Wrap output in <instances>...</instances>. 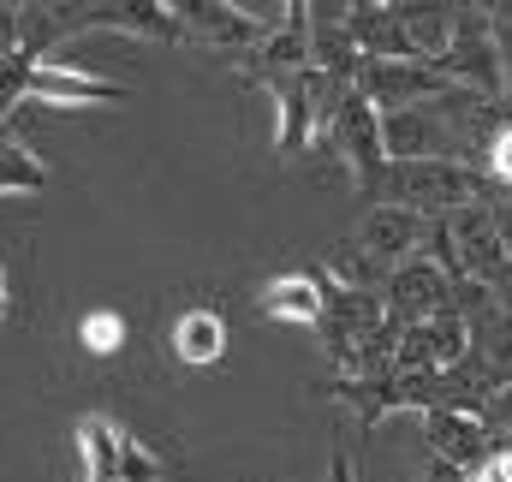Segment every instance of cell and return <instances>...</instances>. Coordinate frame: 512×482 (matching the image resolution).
Wrapping results in <instances>:
<instances>
[{
    "label": "cell",
    "instance_id": "obj_11",
    "mask_svg": "<svg viewBox=\"0 0 512 482\" xmlns=\"http://www.w3.org/2000/svg\"><path fill=\"white\" fill-rule=\"evenodd\" d=\"M167 340H173V358L179 363L209 369V363H221V352H227V316L209 310V304H191V310H179V322H173Z\"/></svg>",
    "mask_w": 512,
    "mask_h": 482
},
{
    "label": "cell",
    "instance_id": "obj_9",
    "mask_svg": "<svg viewBox=\"0 0 512 482\" xmlns=\"http://www.w3.org/2000/svg\"><path fill=\"white\" fill-rule=\"evenodd\" d=\"M274 108H280V120H274V149H280V155L310 149V143H316V72L304 66L298 78L274 84Z\"/></svg>",
    "mask_w": 512,
    "mask_h": 482
},
{
    "label": "cell",
    "instance_id": "obj_16",
    "mask_svg": "<svg viewBox=\"0 0 512 482\" xmlns=\"http://www.w3.org/2000/svg\"><path fill=\"white\" fill-rule=\"evenodd\" d=\"M30 72H36V60H24V54H6V60H0V120H6L12 108H24Z\"/></svg>",
    "mask_w": 512,
    "mask_h": 482
},
{
    "label": "cell",
    "instance_id": "obj_1",
    "mask_svg": "<svg viewBox=\"0 0 512 482\" xmlns=\"http://www.w3.org/2000/svg\"><path fill=\"white\" fill-rule=\"evenodd\" d=\"M489 191L495 185L471 161H387L382 185H376L382 203H399L411 215H459V209L489 203Z\"/></svg>",
    "mask_w": 512,
    "mask_h": 482
},
{
    "label": "cell",
    "instance_id": "obj_7",
    "mask_svg": "<svg viewBox=\"0 0 512 482\" xmlns=\"http://www.w3.org/2000/svg\"><path fill=\"white\" fill-rule=\"evenodd\" d=\"M423 435H429L435 459L465 471V477L495 453V435H489V423L477 411H423Z\"/></svg>",
    "mask_w": 512,
    "mask_h": 482
},
{
    "label": "cell",
    "instance_id": "obj_3",
    "mask_svg": "<svg viewBox=\"0 0 512 482\" xmlns=\"http://www.w3.org/2000/svg\"><path fill=\"white\" fill-rule=\"evenodd\" d=\"M322 143L352 167L358 191H370V197H376V185H382V173H387L382 114H376L358 90H346V96H340V108H334V120H328V131H322Z\"/></svg>",
    "mask_w": 512,
    "mask_h": 482
},
{
    "label": "cell",
    "instance_id": "obj_22",
    "mask_svg": "<svg viewBox=\"0 0 512 482\" xmlns=\"http://www.w3.org/2000/svg\"><path fill=\"white\" fill-rule=\"evenodd\" d=\"M0 316H6V274H0Z\"/></svg>",
    "mask_w": 512,
    "mask_h": 482
},
{
    "label": "cell",
    "instance_id": "obj_19",
    "mask_svg": "<svg viewBox=\"0 0 512 482\" xmlns=\"http://www.w3.org/2000/svg\"><path fill=\"white\" fill-rule=\"evenodd\" d=\"M18 54V6H0V60Z\"/></svg>",
    "mask_w": 512,
    "mask_h": 482
},
{
    "label": "cell",
    "instance_id": "obj_21",
    "mask_svg": "<svg viewBox=\"0 0 512 482\" xmlns=\"http://www.w3.org/2000/svg\"><path fill=\"white\" fill-rule=\"evenodd\" d=\"M501 36V30H495ZM501 66H507V96H512V36H501Z\"/></svg>",
    "mask_w": 512,
    "mask_h": 482
},
{
    "label": "cell",
    "instance_id": "obj_2",
    "mask_svg": "<svg viewBox=\"0 0 512 482\" xmlns=\"http://www.w3.org/2000/svg\"><path fill=\"white\" fill-rule=\"evenodd\" d=\"M435 72H441L453 90H465V96H477V102H489V108L507 102V66H501V36H495L489 6H459L453 42H447V54L435 60Z\"/></svg>",
    "mask_w": 512,
    "mask_h": 482
},
{
    "label": "cell",
    "instance_id": "obj_8",
    "mask_svg": "<svg viewBox=\"0 0 512 482\" xmlns=\"http://www.w3.org/2000/svg\"><path fill=\"white\" fill-rule=\"evenodd\" d=\"M417 244H423V215H411V209H399V203H370V215H364V227H358V250H364L370 262L399 268V262L417 256Z\"/></svg>",
    "mask_w": 512,
    "mask_h": 482
},
{
    "label": "cell",
    "instance_id": "obj_18",
    "mask_svg": "<svg viewBox=\"0 0 512 482\" xmlns=\"http://www.w3.org/2000/svg\"><path fill=\"white\" fill-rule=\"evenodd\" d=\"M489 221H495V239H501V250L512 262V203H489Z\"/></svg>",
    "mask_w": 512,
    "mask_h": 482
},
{
    "label": "cell",
    "instance_id": "obj_15",
    "mask_svg": "<svg viewBox=\"0 0 512 482\" xmlns=\"http://www.w3.org/2000/svg\"><path fill=\"white\" fill-rule=\"evenodd\" d=\"M120 482H167V471H161V459L143 447V441H131V435H120Z\"/></svg>",
    "mask_w": 512,
    "mask_h": 482
},
{
    "label": "cell",
    "instance_id": "obj_14",
    "mask_svg": "<svg viewBox=\"0 0 512 482\" xmlns=\"http://www.w3.org/2000/svg\"><path fill=\"white\" fill-rule=\"evenodd\" d=\"M42 185H48V167L24 143L0 137V197H24V191H42Z\"/></svg>",
    "mask_w": 512,
    "mask_h": 482
},
{
    "label": "cell",
    "instance_id": "obj_5",
    "mask_svg": "<svg viewBox=\"0 0 512 482\" xmlns=\"http://www.w3.org/2000/svg\"><path fill=\"white\" fill-rule=\"evenodd\" d=\"M441 310H453V280L435 256H411L399 268H387V292H382V316L387 328H417V322H435Z\"/></svg>",
    "mask_w": 512,
    "mask_h": 482
},
{
    "label": "cell",
    "instance_id": "obj_17",
    "mask_svg": "<svg viewBox=\"0 0 512 482\" xmlns=\"http://www.w3.org/2000/svg\"><path fill=\"white\" fill-rule=\"evenodd\" d=\"M483 179L512 191V120H501L495 125V137L483 143Z\"/></svg>",
    "mask_w": 512,
    "mask_h": 482
},
{
    "label": "cell",
    "instance_id": "obj_20",
    "mask_svg": "<svg viewBox=\"0 0 512 482\" xmlns=\"http://www.w3.org/2000/svg\"><path fill=\"white\" fill-rule=\"evenodd\" d=\"M328 482H358V471H352V459H346V453H334V459H328Z\"/></svg>",
    "mask_w": 512,
    "mask_h": 482
},
{
    "label": "cell",
    "instance_id": "obj_13",
    "mask_svg": "<svg viewBox=\"0 0 512 482\" xmlns=\"http://www.w3.org/2000/svg\"><path fill=\"white\" fill-rule=\"evenodd\" d=\"M126 340H131L126 310L102 304V310H84V316H78V346H84L90 358H114V352H120Z\"/></svg>",
    "mask_w": 512,
    "mask_h": 482
},
{
    "label": "cell",
    "instance_id": "obj_6",
    "mask_svg": "<svg viewBox=\"0 0 512 482\" xmlns=\"http://www.w3.org/2000/svg\"><path fill=\"white\" fill-rule=\"evenodd\" d=\"M120 102H131L126 84L96 78L84 66H36L24 90V108H120Z\"/></svg>",
    "mask_w": 512,
    "mask_h": 482
},
{
    "label": "cell",
    "instance_id": "obj_12",
    "mask_svg": "<svg viewBox=\"0 0 512 482\" xmlns=\"http://www.w3.org/2000/svg\"><path fill=\"white\" fill-rule=\"evenodd\" d=\"M262 316L292 328H322V286L316 274H280L262 286Z\"/></svg>",
    "mask_w": 512,
    "mask_h": 482
},
{
    "label": "cell",
    "instance_id": "obj_10",
    "mask_svg": "<svg viewBox=\"0 0 512 482\" xmlns=\"http://www.w3.org/2000/svg\"><path fill=\"white\" fill-rule=\"evenodd\" d=\"M173 18L185 36H197L209 48H256V36H262L239 6H221V0H185V6H173Z\"/></svg>",
    "mask_w": 512,
    "mask_h": 482
},
{
    "label": "cell",
    "instance_id": "obj_4",
    "mask_svg": "<svg viewBox=\"0 0 512 482\" xmlns=\"http://www.w3.org/2000/svg\"><path fill=\"white\" fill-rule=\"evenodd\" d=\"M352 90H358L376 114H393V108H429V102L459 96V90H453L435 66H423V60H364L358 78H352Z\"/></svg>",
    "mask_w": 512,
    "mask_h": 482
}]
</instances>
